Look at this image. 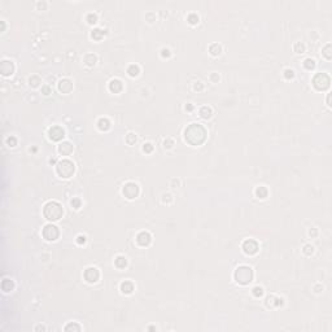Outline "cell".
Wrapping results in <instances>:
<instances>
[{"label":"cell","instance_id":"obj_18","mask_svg":"<svg viewBox=\"0 0 332 332\" xmlns=\"http://www.w3.org/2000/svg\"><path fill=\"white\" fill-rule=\"evenodd\" d=\"M114 265H116L118 269L126 267V265H127V259H126V257H123V256H118V257L114 259Z\"/></svg>","mask_w":332,"mask_h":332},{"label":"cell","instance_id":"obj_39","mask_svg":"<svg viewBox=\"0 0 332 332\" xmlns=\"http://www.w3.org/2000/svg\"><path fill=\"white\" fill-rule=\"evenodd\" d=\"M77 243L80 244V245H82V244H84V243H86V236H84V235H78V236H77Z\"/></svg>","mask_w":332,"mask_h":332},{"label":"cell","instance_id":"obj_25","mask_svg":"<svg viewBox=\"0 0 332 332\" xmlns=\"http://www.w3.org/2000/svg\"><path fill=\"white\" fill-rule=\"evenodd\" d=\"M256 195L258 196L259 199H265L266 196H267V189H266V187H257L256 188Z\"/></svg>","mask_w":332,"mask_h":332},{"label":"cell","instance_id":"obj_13","mask_svg":"<svg viewBox=\"0 0 332 332\" xmlns=\"http://www.w3.org/2000/svg\"><path fill=\"white\" fill-rule=\"evenodd\" d=\"M58 90L62 92V94H68V92H70L73 90V83H72V80L68 79V78H65V79H61L58 82Z\"/></svg>","mask_w":332,"mask_h":332},{"label":"cell","instance_id":"obj_42","mask_svg":"<svg viewBox=\"0 0 332 332\" xmlns=\"http://www.w3.org/2000/svg\"><path fill=\"white\" fill-rule=\"evenodd\" d=\"M330 48H331V44H327V46H326V48H324V52H323V53H324V56L327 57L328 60L331 58V53L328 52V50H330Z\"/></svg>","mask_w":332,"mask_h":332},{"label":"cell","instance_id":"obj_46","mask_svg":"<svg viewBox=\"0 0 332 332\" xmlns=\"http://www.w3.org/2000/svg\"><path fill=\"white\" fill-rule=\"evenodd\" d=\"M38 330H46V328L43 327V326H39V327H36V328H35V331H38Z\"/></svg>","mask_w":332,"mask_h":332},{"label":"cell","instance_id":"obj_32","mask_svg":"<svg viewBox=\"0 0 332 332\" xmlns=\"http://www.w3.org/2000/svg\"><path fill=\"white\" fill-rule=\"evenodd\" d=\"M152 151H153V145H152V143H144L143 144V152H145V153H151Z\"/></svg>","mask_w":332,"mask_h":332},{"label":"cell","instance_id":"obj_36","mask_svg":"<svg viewBox=\"0 0 332 332\" xmlns=\"http://www.w3.org/2000/svg\"><path fill=\"white\" fill-rule=\"evenodd\" d=\"M284 77L285 78H293L295 77V72L292 69H285L284 70Z\"/></svg>","mask_w":332,"mask_h":332},{"label":"cell","instance_id":"obj_21","mask_svg":"<svg viewBox=\"0 0 332 332\" xmlns=\"http://www.w3.org/2000/svg\"><path fill=\"white\" fill-rule=\"evenodd\" d=\"M127 73H129L130 77H136V75L140 73V68L138 66V65L132 64V65H130V66H129V69H127Z\"/></svg>","mask_w":332,"mask_h":332},{"label":"cell","instance_id":"obj_7","mask_svg":"<svg viewBox=\"0 0 332 332\" xmlns=\"http://www.w3.org/2000/svg\"><path fill=\"white\" fill-rule=\"evenodd\" d=\"M60 232H58V228L55 226V225H47L43 228V236H44L48 241H53L56 240L58 237Z\"/></svg>","mask_w":332,"mask_h":332},{"label":"cell","instance_id":"obj_38","mask_svg":"<svg viewBox=\"0 0 332 332\" xmlns=\"http://www.w3.org/2000/svg\"><path fill=\"white\" fill-rule=\"evenodd\" d=\"M173 145H174V140L173 139H166L164 141V147H165V148H171Z\"/></svg>","mask_w":332,"mask_h":332},{"label":"cell","instance_id":"obj_27","mask_svg":"<svg viewBox=\"0 0 332 332\" xmlns=\"http://www.w3.org/2000/svg\"><path fill=\"white\" fill-rule=\"evenodd\" d=\"M29 82H30V86L36 87V86H39L40 79H39V77H38V75H32V77L29 78Z\"/></svg>","mask_w":332,"mask_h":332},{"label":"cell","instance_id":"obj_16","mask_svg":"<svg viewBox=\"0 0 332 332\" xmlns=\"http://www.w3.org/2000/svg\"><path fill=\"white\" fill-rule=\"evenodd\" d=\"M121 291L122 293H126V295H130V293H132L134 291V284H132V282H130V280H125L121 283Z\"/></svg>","mask_w":332,"mask_h":332},{"label":"cell","instance_id":"obj_47","mask_svg":"<svg viewBox=\"0 0 332 332\" xmlns=\"http://www.w3.org/2000/svg\"><path fill=\"white\" fill-rule=\"evenodd\" d=\"M192 108H193L192 105H188V106H186V109H188V110H192Z\"/></svg>","mask_w":332,"mask_h":332},{"label":"cell","instance_id":"obj_24","mask_svg":"<svg viewBox=\"0 0 332 332\" xmlns=\"http://www.w3.org/2000/svg\"><path fill=\"white\" fill-rule=\"evenodd\" d=\"M104 34H105V32L103 31L101 29H94V30H92V32H91V36L94 38V39L99 40V39H101V38L104 36Z\"/></svg>","mask_w":332,"mask_h":332},{"label":"cell","instance_id":"obj_4","mask_svg":"<svg viewBox=\"0 0 332 332\" xmlns=\"http://www.w3.org/2000/svg\"><path fill=\"white\" fill-rule=\"evenodd\" d=\"M235 279L240 284H248L253 279V270L249 266H240L235 271Z\"/></svg>","mask_w":332,"mask_h":332},{"label":"cell","instance_id":"obj_22","mask_svg":"<svg viewBox=\"0 0 332 332\" xmlns=\"http://www.w3.org/2000/svg\"><path fill=\"white\" fill-rule=\"evenodd\" d=\"M13 282L12 280H9V279H4L3 283H2V288H3V291L4 292H9V291H12L13 289Z\"/></svg>","mask_w":332,"mask_h":332},{"label":"cell","instance_id":"obj_34","mask_svg":"<svg viewBox=\"0 0 332 332\" xmlns=\"http://www.w3.org/2000/svg\"><path fill=\"white\" fill-rule=\"evenodd\" d=\"M97 21V16L94 14V13H90L88 16H87V22L88 24H95Z\"/></svg>","mask_w":332,"mask_h":332},{"label":"cell","instance_id":"obj_2","mask_svg":"<svg viewBox=\"0 0 332 332\" xmlns=\"http://www.w3.org/2000/svg\"><path fill=\"white\" fill-rule=\"evenodd\" d=\"M43 214L48 221H58L64 214L62 206L60 205L56 201H50L44 205V209H43Z\"/></svg>","mask_w":332,"mask_h":332},{"label":"cell","instance_id":"obj_41","mask_svg":"<svg viewBox=\"0 0 332 332\" xmlns=\"http://www.w3.org/2000/svg\"><path fill=\"white\" fill-rule=\"evenodd\" d=\"M69 330H77V331H79L80 327H79V326H75V324H69V326L65 327V331H69Z\"/></svg>","mask_w":332,"mask_h":332},{"label":"cell","instance_id":"obj_45","mask_svg":"<svg viewBox=\"0 0 332 332\" xmlns=\"http://www.w3.org/2000/svg\"><path fill=\"white\" fill-rule=\"evenodd\" d=\"M309 233H310V235H313V236H315V235H317V230H313V231H310Z\"/></svg>","mask_w":332,"mask_h":332},{"label":"cell","instance_id":"obj_20","mask_svg":"<svg viewBox=\"0 0 332 332\" xmlns=\"http://www.w3.org/2000/svg\"><path fill=\"white\" fill-rule=\"evenodd\" d=\"M96 60H97V57L95 55H92V53H87V55L84 56V58H83V61H84V64L92 66V65L96 64Z\"/></svg>","mask_w":332,"mask_h":332},{"label":"cell","instance_id":"obj_15","mask_svg":"<svg viewBox=\"0 0 332 332\" xmlns=\"http://www.w3.org/2000/svg\"><path fill=\"white\" fill-rule=\"evenodd\" d=\"M122 88H123V84H122V82L119 79H112L110 82H109V90L112 92H114V94H117V92L122 91Z\"/></svg>","mask_w":332,"mask_h":332},{"label":"cell","instance_id":"obj_30","mask_svg":"<svg viewBox=\"0 0 332 332\" xmlns=\"http://www.w3.org/2000/svg\"><path fill=\"white\" fill-rule=\"evenodd\" d=\"M253 295L256 297H261L263 295V288L262 287H254L253 288Z\"/></svg>","mask_w":332,"mask_h":332},{"label":"cell","instance_id":"obj_35","mask_svg":"<svg viewBox=\"0 0 332 332\" xmlns=\"http://www.w3.org/2000/svg\"><path fill=\"white\" fill-rule=\"evenodd\" d=\"M70 204H72L73 208H75V209H79V206H80V200H79L78 197H74L72 201H70Z\"/></svg>","mask_w":332,"mask_h":332},{"label":"cell","instance_id":"obj_9","mask_svg":"<svg viewBox=\"0 0 332 332\" xmlns=\"http://www.w3.org/2000/svg\"><path fill=\"white\" fill-rule=\"evenodd\" d=\"M83 276L88 283H96L100 278V273L96 267H88V269H86Z\"/></svg>","mask_w":332,"mask_h":332},{"label":"cell","instance_id":"obj_33","mask_svg":"<svg viewBox=\"0 0 332 332\" xmlns=\"http://www.w3.org/2000/svg\"><path fill=\"white\" fill-rule=\"evenodd\" d=\"M313 252H314V247H313V245H310V244H306V245L304 247V253H305V254L309 256V254H311Z\"/></svg>","mask_w":332,"mask_h":332},{"label":"cell","instance_id":"obj_26","mask_svg":"<svg viewBox=\"0 0 332 332\" xmlns=\"http://www.w3.org/2000/svg\"><path fill=\"white\" fill-rule=\"evenodd\" d=\"M304 66L308 70H311V69H314V66H315V61L313 58H306L304 61Z\"/></svg>","mask_w":332,"mask_h":332},{"label":"cell","instance_id":"obj_10","mask_svg":"<svg viewBox=\"0 0 332 332\" xmlns=\"http://www.w3.org/2000/svg\"><path fill=\"white\" fill-rule=\"evenodd\" d=\"M243 249L247 254H254L258 250V244L252 239H249V240H245L243 243Z\"/></svg>","mask_w":332,"mask_h":332},{"label":"cell","instance_id":"obj_28","mask_svg":"<svg viewBox=\"0 0 332 332\" xmlns=\"http://www.w3.org/2000/svg\"><path fill=\"white\" fill-rule=\"evenodd\" d=\"M135 141H136V135H135V134L130 132V134L126 135V143H127V144L131 145V144L135 143Z\"/></svg>","mask_w":332,"mask_h":332},{"label":"cell","instance_id":"obj_1","mask_svg":"<svg viewBox=\"0 0 332 332\" xmlns=\"http://www.w3.org/2000/svg\"><path fill=\"white\" fill-rule=\"evenodd\" d=\"M184 139L191 145H200L206 139V129L201 123H191L184 130Z\"/></svg>","mask_w":332,"mask_h":332},{"label":"cell","instance_id":"obj_44","mask_svg":"<svg viewBox=\"0 0 332 332\" xmlns=\"http://www.w3.org/2000/svg\"><path fill=\"white\" fill-rule=\"evenodd\" d=\"M162 56L169 57V56H170V51H169L167 48H164V50H162Z\"/></svg>","mask_w":332,"mask_h":332},{"label":"cell","instance_id":"obj_40","mask_svg":"<svg viewBox=\"0 0 332 332\" xmlns=\"http://www.w3.org/2000/svg\"><path fill=\"white\" fill-rule=\"evenodd\" d=\"M203 88H204L203 83H201V82H195V84H193V90L195 91H197V90L200 91V90H203Z\"/></svg>","mask_w":332,"mask_h":332},{"label":"cell","instance_id":"obj_43","mask_svg":"<svg viewBox=\"0 0 332 332\" xmlns=\"http://www.w3.org/2000/svg\"><path fill=\"white\" fill-rule=\"evenodd\" d=\"M42 92H43L44 95H50V94H51V88H50L48 86H44V87H42Z\"/></svg>","mask_w":332,"mask_h":332},{"label":"cell","instance_id":"obj_31","mask_svg":"<svg viewBox=\"0 0 332 332\" xmlns=\"http://www.w3.org/2000/svg\"><path fill=\"white\" fill-rule=\"evenodd\" d=\"M188 22L189 24H197L199 22V16L195 14V13H191L188 16Z\"/></svg>","mask_w":332,"mask_h":332},{"label":"cell","instance_id":"obj_8","mask_svg":"<svg viewBox=\"0 0 332 332\" xmlns=\"http://www.w3.org/2000/svg\"><path fill=\"white\" fill-rule=\"evenodd\" d=\"M64 129L61 126H52L48 130V136H50L51 140H55V141H58L64 138Z\"/></svg>","mask_w":332,"mask_h":332},{"label":"cell","instance_id":"obj_11","mask_svg":"<svg viewBox=\"0 0 332 332\" xmlns=\"http://www.w3.org/2000/svg\"><path fill=\"white\" fill-rule=\"evenodd\" d=\"M151 241H152V236H151L149 232L141 231V232L138 233V236H136V243L139 244V245H141V247H147V245H149Z\"/></svg>","mask_w":332,"mask_h":332},{"label":"cell","instance_id":"obj_37","mask_svg":"<svg viewBox=\"0 0 332 332\" xmlns=\"http://www.w3.org/2000/svg\"><path fill=\"white\" fill-rule=\"evenodd\" d=\"M16 143H17V140H16V138H13V136L7 138V144H8L9 147H14V145H16Z\"/></svg>","mask_w":332,"mask_h":332},{"label":"cell","instance_id":"obj_12","mask_svg":"<svg viewBox=\"0 0 332 332\" xmlns=\"http://www.w3.org/2000/svg\"><path fill=\"white\" fill-rule=\"evenodd\" d=\"M0 70H2V74L5 75V77H7V75H10V74L14 72V64H13V61H10V60H3Z\"/></svg>","mask_w":332,"mask_h":332},{"label":"cell","instance_id":"obj_5","mask_svg":"<svg viewBox=\"0 0 332 332\" xmlns=\"http://www.w3.org/2000/svg\"><path fill=\"white\" fill-rule=\"evenodd\" d=\"M313 84L317 90H326L330 86V77L326 73H319L314 77L313 79Z\"/></svg>","mask_w":332,"mask_h":332},{"label":"cell","instance_id":"obj_14","mask_svg":"<svg viewBox=\"0 0 332 332\" xmlns=\"http://www.w3.org/2000/svg\"><path fill=\"white\" fill-rule=\"evenodd\" d=\"M58 153L60 155H62V156H69L70 153L73 152V145L72 143H69V141H64V143H61L58 145Z\"/></svg>","mask_w":332,"mask_h":332},{"label":"cell","instance_id":"obj_19","mask_svg":"<svg viewBox=\"0 0 332 332\" xmlns=\"http://www.w3.org/2000/svg\"><path fill=\"white\" fill-rule=\"evenodd\" d=\"M211 113H213V110H211L210 106H201L200 108V116L203 118H210Z\"/></svg>","mask_w":332,"mask_h":332},{"label":"cell","instance_id":"obj_6","mask_svg":"<svg viewBox=\"0 0 332 332\" xmlns=\"http://www.w3.org/2000/svg\"><path fill=\"white\" fill-rule=\"evenodd\" d=\"M122 193H123L125 197H127L130 200L135 199L139 195V186H138L136 183H134V182H129V183H126L123 186Z\"/></svg>","mask_w":332,"mask_h":332},{"label":"cell","instance_id":"obj_29","mask_svg":"<svg viewBox=\"0 0 332 332\" xmlns=\"http://www.w3.org/2000/svg\"><path fill=\"white\" fill-rule=\"evenodd\" d=\"M293 48H295V51H296L297 53H302V52L305 51V46L302 44V43H300V42L295 43V46H293Z\"/></svg>","mask_w":332,"mask_h":332},{"label":"cell","instance_id":"obj_23","mask_svg":"<svg viewBox=\"0 0 332 332\" xmlns=\"http://www.w3.org/2000/svg\"><path fill=\"white\" fill-rule=\"evenodd\" d=\"M221 51H222V47H221L219 44H217V43H214V44H211V46L209 47V52H210L213 56H218L219 53H221Z\"/></svg>","mask_w":332,"mask_h":332},{"label":"cell","instance_id":"obj_3","mask_svg":"<svg viewBox=\"0 0 332 332\" xmlns=\"http://www.w3.org/2000/svg\"><path fill=\"white\" fill-rule=\"evenodd\" d=\"M75 171V166L70 160H62L60 161L56 166V173L61 178H70L73 177V174Z\"/></svg>","mask_w":332,"mask_h":332},{"label":"cell","instance_id":"obj_17","mask_svg":"<svg viewBox=\"0 0 332 332\" xmlns=\"http://www.w3.org/2000/svg\"><path fill=\"white\" fill-rule=\"evenodd\" d=\"M97 127H99V130H101V131H106V130H109V127H110L109 119L108 118H100L99 121H97Z\"/></svg>","mask_w":332,"mask_h":332}]
</instances>
